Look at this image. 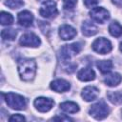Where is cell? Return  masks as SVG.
I'll use <instances>...</instances> for the list:
<instances>
[{
	"mask_svg": "<svg viewBox=\"0 0 122 122\" xmlns=\"http://www.w3.org/2000/svg\"><path fill=\"white\" fill-rule=\"evenodd\" d=\"M17 20H18V23L23 26V27H30L32 25V22H33V15L30 11L29 10H22L18 13V16H17Z\"/></svg>",
	"mask_w": 122,
	"mask_h": 122,
	"instance_id": "cell-12",
	"label": "cell"
},
{
	"mask_svg": "<svg viewBox=\"0 0 122 122\" xmlns=\"http://www.w3.org/2000/svg\"><path fill=\"white\" fill-rule=\"evenodd\" d=\"M92 49L97 53L106 54V53H108L112 51V43L109 39L104 38V37H100V38H97L93 41Z\"/></svg>",
	"mask_w": 122,
	"mask_h": 122,
	"instance_id": "cell-6",
	"label": "cell"
},
{
	"mask_svg": "<svg viewBox=\"0 0 122 122\" xmlns=\"http://www.w3.org/2000/svg\"><path fill=\"white\" fill-rule=\"evenodd\" d=\"M120 51H122V42H121V44H120Z\"/></svg>",
	"mask_w": 122,
	"mask_h": 122,
	"instance_id": "cell-29",
	"label": "cell"
},
{
	"mask_svg": "<svg viewBox=\"0 0 122 122\" xmlns=\"http://www.w3.org/2000/svg\"><path fill=\"white\" fill-rule=\"evenodd\" d=\"M5 101L9 107L14 110H25L27 107V100L24 96L13 93V92H8L6 94H3Z\"/></svg>",
	"mask_w": 122,
	"mask_h": 122,
	"instance_id": "cell-2",
	"label": "cell"
},
{
	"mask_svg": "<svg viewBox=\"0 0 122 122\" xmlns=\"http://www.w3.org/2000/svg\"><path fill=\"white\" fill-rule=\"evenodd\" d=\"M9 120L10 121V122H12V121H25L26 119H25V117L23 116V115H21V114H12L10 118H9Z\"/></svg>",
	"mask_w": 122,
	"mask_h": 122,
	"instance_id": "cell-25",
	"label": "cell"
},
{
	"mask_svg": "<svg viewBox=\"0 0 122 122\" xmlns=\"http://www.w3.org/2000/svg\"><path fill=\"white\" fill-rule=\"evenodd\" d=\"M33 104H34V107L36 108V110L38 112H49L53 107L54 102L51 98L40 96V97H37L34 100Z\"/></svg>",
	"mask_w": 122,
	"mask_h": 122,
	"instance_id": "cell-9",
	"label": "cell"
},
{
	"mask_svg": "<svg viewBox=\"0 0 122 122\" xmlns=\"http://www.w3.org/2000/svg\"><path fill=\"white\" fill-rule=\"evenodd\" d=\"M77 77L81 81H92L95 78V72L92 68H83L77 72Z\"/></svg>",
	"mask_w": 122,
	"mask_h": 122,
	"instance_id": "cell-14",
	"label": "cell"
},
{
	"mask_svg": "<svg viewBox=\"0 0 122 122\" xmlns=\"http://www.w3.org/2000/svg\"><path fill=\"white\" fill-rule=\"evenodd\" d=\"M39 13H40V15H42L45 18H51V17L56 16L58 13L56 3L53 0H46L41 5Z\"/></svg>",
	"mask_w": 122,
	"mask_h": 122,
	"instance_id": "cell-5",
	"label": "cell"
},
{
	"mask_svg": "<svg viewBox=\"0 0 122 122\" xmlns=\"http://www.w3.org/2000/svg\"><path fill=\"white\" fill-rule=\"evenodd\" d=\"M90 15L92 19L97 23L104 24L109 18H110V13L109 11L102 8V7H97V8H92V10L90 11Z\"/></svg>",
	"mask_w": 122,
	"mask_h": 122,
	"instance_id": "cell-7",
	"label": "cell"
},
{
	"mask_svg": "<svg viewBox=\"0 0 122 122\" xmlns=\"http://www.w3.org/2000/svg\"><path fill=\"white\" fill-rule=\"evenodd\" d=\"M0 22L3 26L11 25L13 23V17L10 13L6 12V11H2L0 13Z\"/></svg>",
	"mask_w": 122,
	"mask_h": 122,
	"instance_id": "cell-21",
	"label": "cell"
},
{
	"mask_svg": "<svg viewBox=\"0 0 122 122\" xmlns=\"http://www.w3.org/2000/svg\"><path fill=\"white\" fill-rule=\"evenodd\" d=\"M76 30L70 25L64 24L59 28V36L63 40H71L76 35Z\"/></svg>",
	"mask_w": 122,
	"mask_h": 122,
	"instance_id": "cell-11",
	"label": "cell"
},
{
	"mask_svg": "<svg viewBox=\"0 0 122 122\" xmlns=\"http://www.w3.org/2000/svg\"><path fill=\"white\" fill-rule=\"evenodd\" d=\"M109 31L113 37H120L122 35V26L118 22L113 21L109 26Z\"/></svg>",
	"mask_w": 122,
	"mask_h": 122,
	"instance_id": "cell-19",
	"label": "cell"
},
{
	"mask_svg": "<svg viewBox=\"0 0 122 122\" xmlns=\"http://www.w3.org/2000/svg\"><path fill=\"white\" fill-rule=\"evenodd\" d=\"M60 108H61V110H63L64 112H69V113H75L79 111L78 105L72 101H65V102L61 103Z\"/></svg>",
	"mask_w": 122,
	"mask_h": 122,
	"instance_id": "cell-17",
	"label": "cell"
},
{
	"mask_svg": "<svg viewBox=\"0 0 122 122\" xmlns=\"http://www.w3.org/2000/svg\"><path fill=\"white\" fill-rule=\"evenodd\" d=\"M18 72L24 81H30L36 73V63L33 59L24 58L18 62Z\"/></svg>",
	"mask_w": 122,
	"mask_h": 122,
	"instance_id": "cell-1",
	"label": "cell"
},
{
	"mask_svg": "<svg viewBox=\"0 0 122 122\" xmlns=\"http://www.w3.org/2000/svg\"><path fill=\"white\" fill-rule=\"evenodd\" d=\"M113 4L117 5V6H121L122 5V0H112Z\"/></svg>",
	"mask_w": 122,
	"mask_h": 122,
	"instance_id": "cell-28",
	"label": "cell"
},
{
	"mask_svg": "<svg viewBox=\"0 0 122 122\" xmlns=\"http://www.w3.org/2000/svg\"><path fill=\"white\" fill-rule=\"evenodd\" d=\"M81 30L85 36H92L97 32V27L91 21H85L82 24Z\"/></svg>",
	"mask_w": 122,
	"mask_h": 122,
	"instance_id": "cell-16",
	"label": "cell"
},
{
	"mask_svg": "<svg viewBox=\"0 0 122 122\" xmlns=\"http://www.w3.org/2000/svg\"><path fill=\"white\" fill-rule=\"evenodd\" d=\"M83 2L87 8H92L98 3V0H83Z\"/></svg>",
	"mask_w": 122,
	"mask_h": 122,
	"instance_id": "cell-26",
	"label": "cell"
},
{
	"mask_svg": "<svg viewBox=\"0 0 122 122\" xmlns=\"http://www.w3.org/2000/svg\"><path fill=\"white\" fill-rule=\"evenodd\" d=\"M81 51V45L79 43H72L70 45H64L59 51V56L61 60L68 61L72 56L76 55Z\"/></svg>",
	"mask_w": 122,
	"mask_h": 122,
	"instance_id": "cell-3",
	"label": "cell"
},
{
	"mask_svg": "<svg viewBox=\"0 0 122 122\" xmlns=\"http://www.w3.org/2000/svg\"><path fill=\"white\" fill-rule=\"evenodd\" d=\"M77 3V0H63V7L66 10H72Z\"/></svg>",
	"mask_w": 122,
	"mask_h": 122,
	"instance_id": "cell-24",
	"label": "cell"
},
{
	"mask_svg": "<svg viewBox=\"0 0 122 122\" xmlns=\"http://www.w3.org/2000/svg\"><path fill=\"white\" fill-rule=\"evenodd\" d=\"M90 114L97 120L104 119L109 114V107L104 101H99L91 107Z\"/></svg>",
	"mask_w": 122,
	"mask_h": 122,
	"instance_id": "cell-4",
	"label": "cell"
},
{
	"mask_svg": "<svg viewBox=\"0 0 122 122\" xmlns=\"http://www.w3.org/2000/svg\"><path fill=\"white\" fill-rule=\"evenodd\" d=\"M50 87L56 92H65L70 90L71 85L65 79H55L51 83Z\"/></svg>",
	"mask_w": 122,
	"mask_h": 122,
	"instance_id": "cell-13",
	"label": "cell"
},
{
	"mask_svg": "<svg viewBox=\"0 0 122 122\" xmlns=\"http://www.w3.org/2000/svg\"><path fill=\"white\" fill-rule=\"evenodd\" d=\"M109 100L112 104H121L122 103V92H109L107 93Z\"/></svg>",
	"mask_w": 122,
	"mask_h": 122,
	"instance_id": "cell-20",
	"label": "cell"
},
{
	"mask_svg": "<svg viewBox=\"0 0 122 122\" xmlns=\"http://www.w3.org/2000/svg\"><path fill=\"white\" fill-rule=\"evenodd\" d=\"M122 81V76L117 72H112L104 78V83L109 87H115Z\"/></svg>",
	"mask_w": 122,
	"mask_h": 122,
	"instance_id": "cell-15",
	"label": "cell"
},
{
	"mask_svg": "<svg viewBox=\"0 0 122 122\" xmlns=\"http://www.w3.org/2000/svg\"><path fill=\"white\" fill-rule=\"evenodd\" d=\"M5 4L8 7H10V9H18L24 5L23 1H21V0H7L5 2Z\"/></svg>",
	"mask_w": 122,
	"mask_h": 122,
	"instance_id": "cell-23",
	"label": "cell"
},
{
	"mask_svg": "<svg viewBox=\"0 0 122 122\" xmlns=\"http://www.w3.org/2000/svg\"><path fill=\"white\" fill-rule=\"evenodd\" d=\"M98 95H99V90L94 86H87L83 89L81 92L82 98L87 102L95 100L98 97Z\"/></svg>",
	"mask_w": 122,
	"mask_h": 122,
	"instance_id": "cell-10",
	"label": "cell"
},
{
	"mask_svg": "<svg viewBox=\"0 0 122 122\" xmlns=\"http://www.w3.org/2000/svg\"><path fill=\"white\" fill-rule=\"evenodd\" d=\"M96 66L102 73H107V72L111 71L113 64L111 60H99V61H97Z\"/></svg>",
	"mask_w": 122,
	"mask_h": 122,
	"instance_id": "cell-18",
	"label": "cell"
},
{
	"mask_svg": "<svg viewBox=\"0 0 122 122\" xmlns=\"http://www.w3.org/2000/svg\"><path fill=\"white\" fill-rule=\"evenodd\" d=\"M19 44L24 47L34 48V47H38L41 44V40L36 34L32 32H27L21 36V38L19 39Z\"/></svg>",
	"mask_w": 122,
	"mask_h": 122,
	"instance_id": "cell-8",
	"label": "cell"
},
{
	"mask_svg": "<svg viewBox=\"0 0 122 122\" xmlns=\"http://www.w3.org/2000/svg\"><path fill=\"white\" fill-rule=\"evenodd\" d=\"M52 119L53 120H62V121H71V119L70 117L65 116V115H63V116H55Z\"/></svg>",
	"mask_w": 122,
	"mask_h": 122,
	"instance_id": "cell-27",
	"label": "cell"
},
{
	"mask_svg": "<svg viewBox=\"0 0 122 122\" xmlns=\"http://www.w3.org/2000/svg\"><path fill=\"white\" fill-rule=\"evenodd\" d=\"M16 30H12V29H5L1 31V36L4 40H13L15 37H16Z\"/></svg>",
	"mask_w": 122,
	"mask_h": 122,
	"instance_id": "cell-22",
	"label": "cell"
}]
</instances>
